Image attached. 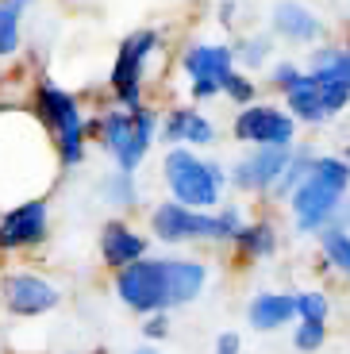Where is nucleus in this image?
Listing matches in <instances>:
<instances>
[{"label": "nucleus", "mask_w": 350, "mask_h": 354, "mask_svg": "<svg viewBox=\"0 0 350 354\" xmlns=\"http://www.w3.org/2000/svg\"><path fill=\"white\" fill-rule=\"evenodd\" d=\"M208 281V270L189 258H142L120 270L116 292L135 312H166L196 301Z\"/></svg>", "instance_id": "obj_1"}, {"label": "nucleus", "mask_w": 350, "mask_h": 354, "mask_svg": "<svg viewBox=\"0 0 350 354\" xmlns=\"http://www.w3.org/2000/svg\"><path fill=\"white\" fill-rule=\"evenodd\" d=\"M350 185V166L339 158H315L308 181L293 193V216L300 231H327L342 208V193Z\"/></svg>", "instance_id": "obj_2"}, {"label": "nucleus", "mask_w": 350, "mask_h": 354, "mask_svg": "<svg viewBox=\"0 0 350 354\" xmlns=\"http://www.w3.org/2000/svg\"><path fill=\"white\" fill-rule=\"evenodd\" d=\"M150 227L162 243H189V239H239L243 235V216L235 208L219 216L208 212H193L177 201H166L162 208H154Z\"/></svg>", "instance_id": "obj_3"}, {"label": "nucleus", "mask_w": 350, "mask_h": 354, "mask_svg": "<svg viewBox=\"0 0 350 354\" xmlns=\"http://www.w3.org/2000/svg\"><path fill=\"white\" fill-rule=\"evenodd\" d=\"M166 181L169 193H174L177 204L193 208V212H204L212 204H219V193H223V169L216 162H201L193 151H169L166 154Z\"/></svg>", "instance_id": "obj_4"}, {"label": "nucleus", "mask_w": 350, "mask_h": 354, "mask_svg": "<svg viewBox=\"0 0 350 354\" xmlns=\"http://www.w3.org/2000/svg\"><path fill=\"white\" fill-rule=\"evenodd\" d=\"M150 135H154V115L147 108H139V112H112L104 120V147L116 154L120 174L139 169V162L150 151Z\"/></svg>", "instance_id": "obj_5"}, {"label": "nucleus", "mask_w": 350, "mask_h": 354, "mask_svg": "<svg viewBox=\"0 0 350 354\" xmlns=\"http://www.w3.org/2000/svg\"><path fill=\"white\" fill-rule=\"evenodd\" d=\"M39 108H43L46 124L58 135V151H62V166H77L81 151H85V120H81V108L70 93L62 88H43L39 93Z\"/></svg>", "instance_id": "obj_6"}, {"label": "nucleus", "mask_w": 350, "mask_h": 354, "mask_svg": "<svg viewBox=\"0 0 350 354\" xmlns=\"http://www.w3.org/2000/svg\"><path fill=\"white\" fill-rule=\"evenodd\" d=\"M235 135L243 142H254L258 151L262 147H277V151H289L293 139H297V120L281 108L270 104H250L243 115L235 120Z\"/></svg>", "instance_id": "obj_7"}, {"label": "nucleus", "mask_w": 350, "mask_h": 354, "mask_svg": "<svg viewBox=\"0 0 350 354\" xmlns=\"http://www.w3.org/2000/svg\"><path fill=\"white\" fill-rule=\"evenodd\" d=\"M285 97H289L293 120H304V124H324V120H331L339 108H347L350 88L335 85V81L315 77V73H304V77H300V85L293 88V93H285Z\"/></svg>", "instance_id": "obj_8"}, {"label": "nucleus", "mask_w": 350, "mask_h": 354, "mask_svg": "<svg viewBox=\"0 0 350 354\" xmlns=\"http://www.w3.org/2000/svg\"><path fill=\"white\" fill-rule=\"evenodd\" d=\"M185 73L193 77V97H216L228 88V81L235 77L231 70V50L228 46H208V43H196L185 50Z\"/></svg>", "instance_id": "obj_9"}, {"label": "nucleus", "mask_w": 350, "mask_h": 354, "mask_svg": "<svg viewBox=\"0 0 350 354\" xmlns=\"http://www.w3.org/2000/svg\"><path fill=\"white\" fill-rule=\"evenodd\" d=\"M158 46V35L154 31H135V35L123 39L120 46V58H116V70H112V85L120 93V100L127 104V112H139V73L147 66L150 50Z\"/></svg>", "instance_id": "obj_10"}, {"label": "nucleus", "mask_w": 350, "mask_h": 354, "mask_svg": "<svg viewBox=\"0 0 350 354\" xmlns=\"http://www.w3.org/2000/svg\"><path fill=\"white\" fill-rule=\"evenodd\" d=\"M289 166H293V154H289V151L262 147V151L246 154V158L235 166V185H239V189H254V193H262V189L281 185V177L289 174Z\"/></svg>", "instance_id": "obj_11"}, {"label": "nucleus", "mask_w": 350, "mask_h": 354, "mask_svg": "<svg viewBox=\"0 0 350 354\" xmlns=\"http://www.w3.org/2000/svg\"><path fill=\"white\" fill-rule=\"evenodd\" d=\"M4 304L16 316H43L58 304V289L35 274H16L4 281Z\"/></svg>", "instance_id": "obj_12"}, {"label": "nucleus", "mask_w": 350, "mask_h": 354, "mask_svg": "<svg viewBox=\"0 0 350 354\" xmlns=\"http://www.w3.org/2000/svg\"><path fill=\"white\" fill-rule=\"evenodd\" d=\"M43 235H46V204L43 201L19 204L16 212H8L4 223H0V243L4 247H27V243H39Z\"/></svg>", "instance_id": "obj_13"}, {"label": "nucleus", "mask_w": 350, "mask_h": 354, "mask_svg": "<svg viewBox=\"0 0 350 354\" xmlns=\"http://www.w3.org/2000/svg\"><path fill=\"white\" fill-rule=\"evenodd\" d=\"M293 316H297V297H289V292H258L250 301V308H246L250 328L258 331H277Z\"/></svg>", "instance_id": "obj_14"}, {"label": "nucleus", "mask_w": 350, "mask_h": 354, "mask_svg": "<svg viewBox=\"0 0 350 354\" xmlns=\"http://www.w3.org/2000/svg\"><path fill=\"white\" fill-rule=\"evenodd\" d=\"M100 250H104V262L116 266V270H127V266L142 262V235H135L131 227H123V223H108L104 235H100Z\"/></svg>", "instance_id": "obj_15"}, {"label": "nucleus", "mask_w": 350, "mask_h": 354, "mask_svg": "<svg viewBox=\"0 0 350 354\" xmlns=\"http://www.w3.org/2000/svg\"><path fill=\"white\" fill-rule=\"evenodd\" d=\"M273 27L285 39H293V43H312V39H320V19L308 8L293 4V0H281L277 8H273Z\"/></svg>", "instance_id": "obj_16"}, {"label": "nucleus", "mask_w": 350, "mask_h": 354, "mask_svg": "<svg viewBox=\"0 0 350 354\" xmlns=\"http://www.w3.org/2000/svg\"><path fill=\"white\" fill-rule=\"evenodd\" d=\"M212 124L204 120L201 112H193V108H181V112H174L166 120V139L169 142H189V147H204V142H212Z\"/></svg>", "instance_id": "obj_17"}, {"label": "nucleus", "mask_w": 350, "mask_h": 354, "mask_svg": "<svg viewBox=\"0 0 350 354\" xmlns=\"http://www.w3.org/2000/svg\"><path fill=\"white\" fill-rule=\"evenodd\" d=\"M308 73L350 88V46H324V50H315L312 54V70Z\"/></svg>", "instance_id": "obj_18"}, {"label": "nucleus", "mask_w": 350, "mask_h": 354, "mask_svg": "<svg viewBox=\"0 0 350 354\" xmlns=\"http://www.w3.org/2000/svg\"><path fill=\"white\" fill-rule=\"evenodd\" d=\"M19 12L24 0H4L0 4V54H12L19 43Z\"/></svg>", "instance_id": "obj_19"}, {"label": "nucleus", "mask_w": 350, "mask_h": 354, "mask_svg": "<svg viewBox=\"0 0 350 354\" xmlns=\"http://www.w3.org/2000/svg\"><path fill=\"white\" fill-rule=\"evenodd\" d=\"M320 239H324L327 258H331L342 274L350 277V235H347L342 227H327V231H320Z\"/></svg>", "instance_id": "obj_20"}, {"label": "nucleus", "mask_w": 350, "mask_h": 354, "mask_svg": "<svg viewBox=\"0 0 350 354\" xmlns=\"http://www.w3.org/2000/svg\"><path fill=\"white\" fill-rule=\"evenodd\" d=\"M297 316H300V324H327L324 292H297Z\"/></svg>", "instance_id": "obj_21"}, {"label": "nucleus", "mask_w": 350, "mask_h": 354, "mask_svg": "<svg viewBox=\"0 0 350 354\" xmlns=\"http://www.w3.org/2000/svg\"><path fill=\"white\" fill-rule=\"evenodd\" d=\"M239 243H243L246 254H270L273 250V231L266 227V223H254V227H243Z\"/></svg>", "instance_id": "obj_22"}, {"label": "nucleus", "mask_w": 350, "mask_h": 354, "mask_svg": "<svg viewBox=\"0 0 350 354\" xmlns=\"http://www.w3.org/2000/svg\"><path fill=\"white\" fill-rule=\"evenodd\" d=\"M270 46H273V43H270V39H266V35H254V39H246V43L239 46L235 54H239V58H243L246 66H262L266 58H270Z\"/></svg>", "instance_id": "obj_23"}, {"label": "nucleus", "mask_w": 350, "mask_h": 354, "mask_svg": "<svg viewBox=\"0 0 350 354\" xmlns=\"http://www.w3.org/2000/svg\"><path fill=\"white\" fill-rule=\"evenodd\" d=\"M104 196L112 204H131L135 201V189H131V174H116L104 181Z\"/></svg>", "instance_id": "obj_24"}, {"label": "nucleus", "mask_w": 350, "mask_h": 354, "mask_svg": "<svg viewBox=\"0 0 350 354\" xmlns=\"http://www.w3.org/2000/svg\"><path fill=\"white\" fill-rule=\"evenodd\" d=\"M324 335H327V324H300L297 346L300 351H315V346H324Z\"/></svg>", "instance_id": "obj_25"}, {"label": "nucleus", "mask_w": 350, "mask_h": 354, "mask_svg": "<svg viewBox=\"0 0 350 354\" xmlns=\"http://www.w3.org/2000/svg\"><path fill=\"white\" fill-rule=\"evenodd\" d=\"M223 93H228L231 100H239V104H250V97H254V85L243 77V73H235V77L228 81V88H223Z\"/></svg>", "instance_id": "obj_26"}, {"label": "nucleus", "mask_w": 350, "mask_h": 354, "mask_svg": "<svg viewBox=\"0 0 350 354\" xmlns=\"http://www.w3.org/2000/svg\"><path fill=\"white\" fill-rule=\"evenodd\" d=\"M300 77H304V73H300L297 66H277V70H273V81H277L285 93H293V88L300 85Z\"/></svg>", "instance_id": "obj_27"}, {"label": "nucleus", "mask_w": 350, "mask_h": 354, "mask_svg": "<svg viewBox=\"0 0 350 354\" xmlns=\"http://www.w3.org/2000/svg\"><path fill=\"white\" fill-rule=\"evenodd\" d=\"M216 354H239V335L235 331H223V335L216 339Z\"/></svg>", "instance_id": "obj_28"}, {"label": "nucleus", "mask_w": 350, "mask_h": 354, "mask_svg": "<svg viewBox=\"0 0 350 354\" xmlns=\"http://www.w3.org/2000/svg\"><path fill=\"white\" fill-rule=\"evenodd\" d=\"M147 335H150V339L166 335V319H162V316H154V319H150V324H147Z\"/></svg>", "instance_id": "obj_29"}, {"label": "nucleus", "mask_w": 350, "mask_h": 354, "mask_svg": "<svg viewBox=\"0 0 350 354\" xmlns=\"http://www.w3.org/2000/svg\"><path fill=\"white\" fill-rule=\"evenodd\" d=\"M339 216H342V223H350V201H342V208H339Z\"/></svg>", "instance_id": "obj_30"}, {"label": "nucleus", "mask_w": 350, "mask_h": 354, "mask_svg": "<svg viewBox=\"0 0 350 354\" xmlns=\"http://www.w3.org/2000/svg\"><path fill=\"white\" fill-rule=\"evenodd\" d=\"M135 354H154V351H135Z\"/></svg>", "instance_id": "obj_31"}]
</instances>
